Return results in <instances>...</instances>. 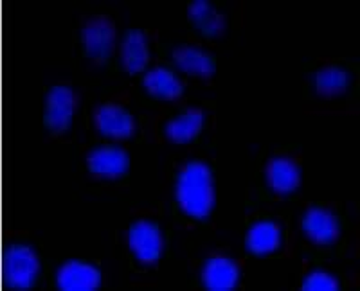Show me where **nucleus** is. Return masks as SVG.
<instances>
[{
  "mask_svg": "<svg viewBox=\"0 0 360 291\" xmlns=\"http://www.w3.org/2000/svg\"><path fill=\"white\" fill-rule=\"evenodd\" d=\"M340 287L335 275L324 270H314L304 277L301 290L304 291H337Z\"/></svg>",
  "mask_w": 360,
  "mask_h": 291,
  "instance_id": "nucleus-19",
  "label": "nucleus"
},
{
  "mask_svg": "<svg viewBox=\"0 0 360 291\" xmlns=\"http://www.w3.org/2000/svg\"><path fill=\"white\" fill-rule=\"evenodd\" d=\"M281 226L276 222H270V219H262V222H256L249 229L245 246L247 250L252 252V254L266 255L278 250L279 245H281Z\"/></svg>",
  "mask_w": 360,
  "mask_h": 291,
  "instance_id": "nucleus-13",
  "label": "nucleus"
},
{
  "mask_svg": "<svg viewBox=\"0 0 360 291\" xmlns=\"http://www.w3.org/2000/svg\"><path fill=\"white\" fill-rule=\"evenodd\" d=\"M94 124L101 135L112 139H128L135 133L134 115L115 103H107L96 108Z\"/></svg>",
  "mask_w": 360,
  "mask_h": 291,
  "instance_id": "nucleus-6",
  "label": "nucleus"
},
{
  "mask_svg": "<svg viewBox=\"0 0 360 291\" xmlns=\"http://www.w3.org/2000/svg\"><path fill=\"white\" fill-rule=\"evenodd\" d=\"M173 63L182 72L200 78H211L214 74V62L211 54L197 46H179L172 53Z\"/></svg>",
  "mask_w": 360,
  "mask_h": 291,
  "instance_id": "nucleus-12",
  "label": "nucleus"
},
{
  "mask_svg": "<svg viewBox=\"0 0 360 291\" xmlns=\"http://www.w3.org/2000/svg\"><path fill=\"white\" fill-rule=\"evenodd\" d=\"M4 283L13 290H29L40 273V259L33 246L11 245L4 254Z\"/></svg>",
  "mask_w": 360,
  "mask_h": 291,
  "instance_id": "nucleus-2",
  "label": "nucleus"
},
{
  "mask_svg": "<svg viewBox=\"0 0 360 291\" xmlns=\"http://www.w3.org/2000/svg\"><path fill=\"white\" fill-rule=\"evenodd\" d=\"M143 85L150 94L160 99H176L184 92V83L168 67H153L148 70Z\"/></svg>",
  "mask_w": 360,
  "mask_h": 291,
  "instance_id": "nucleus-15",
  "label": "nucleus"
},
{
  "mask_svg": "<svg viewBox=\"0 0 360 291\" xmlns=\"http://www.w3.org/2000/svg\"><path fill=\"white\" fill-rule=\"evenodd\" d=\"M82 41L85 53L96 63L107 62L115 46V25L108 17H92L82 29Z\"/></svg>",
  "mask_w": 360,
  "mask_h": 291,
  "instance_id": "nucleus-4",
  "label": "nucleus"
},
{
  "mask_svg": "<svg viewBox=\"0 0 360 291\" xmlns=\"http://www.w3.org/2000/svg\"><path fill=\"white\" fill-rule=\"evenodd\" d=\"M101 284V271L90 263L67 261L56 273V286L63 291H92Z\"/></svg>",
  "mask_w": 360,
  "mask_h": 291,
  "instance_id": "nucleus-8",
  "label": "nucleus"
},
{
  "mask_svg": "<svg viewBox=\"0 0 360 291\" xmlns=\"http://www.w3.org/2000/svg\"><path fill=\"white\" fill-rule=\"evenodd\" d=\"M78 95L65 85L53 86L45 99V124L53 133H63L72 123Z\"/></svg>",
  "mask_w": 360,
  "mask_h": 291,
  "instance_id": "nucleus-5",
  "label": "nucleus"
},
{
  "mask_svg": "<svg viewBox=\"0 0 360 291\" xmlns=\"http://www.w3.org/2000/svg\"><path fill=\"white\" fill-rule=\"evenodd\" d=\"M189 18L205 36H218L224 33L225 25H227L224 15L217 11L207 0H195L189 6Z\"/></svg>",
  "mask_w": 360,
  "mask_h": 291,
  "instance_id": "nucleus-17",
  "label": "nucleus"
},
{
  "mask_svg": "<svg viewBox=\"0 0 360 291\" xmlns=\"http://www.w3.org/2000/svg\"><path fill=\"white\" fill-rule=\"evenodd\" d=\"M269 187L278 194H290L301 182V169L290 156H274L265 168Z\"/></svg>",
  "mask_w": 360,
  "mask_h": 291,
  "instance_id": "nucleus-11",
  "label": "nucleus"
},
{
  "mask_svg": "<svg viewBox=\"0 0 360 291\" xmlns=\"http://www.w3.org/2000/svg\"><path fill=\"white\" fill-rule=\"evenodd\" d=\"M175 196L188 216L205 219L214 207L213 172L200 160L188 162L176 177Z\"/></svg>",
  "mask_w": 360,
  "mask_h": 291,
  "instance_id": "nucleus-1",
  "label": "nucleus"
},
{
  "mask_svg": "<svg viewBox=\"0 0 360 291\" xmlns=\"http://www.w3.org/2000/svg\"><path fill=\"white\" fill-rule=\"evenodd\" d=\"M128 246L143 264L157 263L164 250V238L159 226L150 219H139L128 229Z\"/></svg>",
  "mask_w": 360,
  "mask_h": 291,
  "instance_id": "nucleus-3",
  "label": "nucleus"
},
{
  "mask_svg": "<svg viewBox=\"0 0 360 291\" xmlns=\"http://www.w3.org/2000/svg\"><path fill=\"white\" fill-rule=\"evenodd\" d=\"M86 165L90 172L99 178H119L127 172L130 165V156L119 146H99L86 156Z\"/></svg>",
  "mask_w": 360,
  "mask_h": 291,
  "instance_id": "nucleus-7",
  "label": "nucleus"
},
{
  "mask_svg": "<svg viewBox=\"0 0 360 291\" xmlns=\"http://www.w3.org/2000/svg\"><path fill=\"white\" fill-rule=\"evenodd\" d=\"M303 232L317 245H330L340 234V225L335 214L324 207H310L303 216Z\"/></svg>",
  "mask_w": 360,
  "mask_h": 291,
  "instance_id": "nucleus-9",
  "label": "nucleus"
},
{
  "mask_svg": "<svg viewBox=\"0 0 360 291\" xmlns=\"http://www.w3.org/2000/svg\"><path fill=\"white\" fill-rule=\"evenodd\" d=\"M349 72L342 67L337 65H326L319 69L314 74L311 81H314V88L317 94L324 95V97H332V95L342 94L349 85Z\"/></svg>",
  "mask_w": 360,
  "mask_h": 291,
  "instance_id": "nucleus-18",
  "label": "nucleus"
},
{
  "mask_svg": "<svg viewBox=\"0 0 360 291\" xmlns=\"http://www.w3.org/2000/svg\"><path fill=\"white\" fill-rule=\"evenodd\" d=\"M150 60V49H148V38L141 29H131L124 34L121 43V63L123 69L130 74L141 72Z\"/></svg>",
  "mask_w": 360,
  "mask_h": 291,
  "instance_id": "nucleus-14",
  "label": "nucleus"
},
{
  "mask_svg": "<svg viewBox=\"0 0 360 291\" xmlns=\"http://www.w3.org/2000/svg\"><path fill=\"white\" fill-rule=\"evenodd\" d=\"M204 123V111L198 110V108H189V110L176 115L175 119L168 121V124L164 128V132H166V137H168L172 142L184 144L198 135V132L202 130Z\"/></svg>",
  "mask_w": 360,
  "mask_h": 291,
  "instance_id": "nucleus-16",
  "label": "nucleus"
},
{
  "mask_svg": "<svg viewBox=\"0 0 360 291\" xmlns=\"http://www.w3.org/2000/svg\"><path fill=\"white\" fill-rule=\"evenodd\" d=\"M240 280V266L225 255H217L205 261L202 268V283L211 291L233 290Z\"/></svg>",
  "mask_w": 360,
  "mask_h": 291,
  "instance_id": "nucleus-10",
  "label": "nucleus"
}]
</instances>
